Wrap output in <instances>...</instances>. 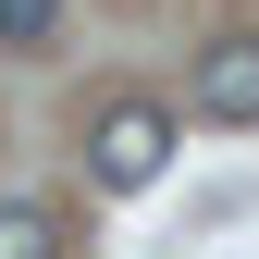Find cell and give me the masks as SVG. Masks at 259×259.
I'll return each mask as SVG.
<instances>
[{
  "label": "cell",
  "instance_id": "obj_4",
  "mask_svg": "<svg viewBox=\"0 0 259 259\" xmlns=\"http://www.w3.org/2000/svg\"><path fill=\"white\" fill-rule=\"evenodd\" d=\"M50 25H62V0H0V50H37Z\"/></svg>",
  "mask_w": 259,
  "mask_h": 259
},
{
  "label": "cell",
  "instance_id": "obj_2",
  "mask_svg": "<svg viewBox=\"0 0 259 259\" xmlns=\"http://www.w3.org/2000/svg\"><path fill=\"white\" fill-rule=\"evenodd\" d=\"M185 99H198L210 123H259V37H210L198 74H185Z\"/></svg>",
  "mask_w": 259,
  "mask_h": 259
},
{
  "label": "cell",
  "instance_id": "obj_1",
  "mask_svg": "<svg viewBox=\"0 0 259 259\" xmlns=\"http://www.w3.org/2000/svg\"><path fill=\"white\" fill-rule=\"evenodd\" d=\"M160 160H173V111H160V99H111L99 123H87V173H99L111 198H136Z\"/></svg>",
  "mask_w": 259,
  "mask_h": 259
},
{
  "label": "cell",
  "instance_id": "obj_3",
  "mask_svg": "<svg viewBox=\"0 0 259 259\" xmlns=\"http://www.w3.org/2000/svg\"><path fill=\"white\" fill-rule=\"evenodd\" d=\"M0 259H62V210L50 198H0Z\"/></svg>",
  "mask_w": 259,
  "mask_h": 259
}]
</instances>
